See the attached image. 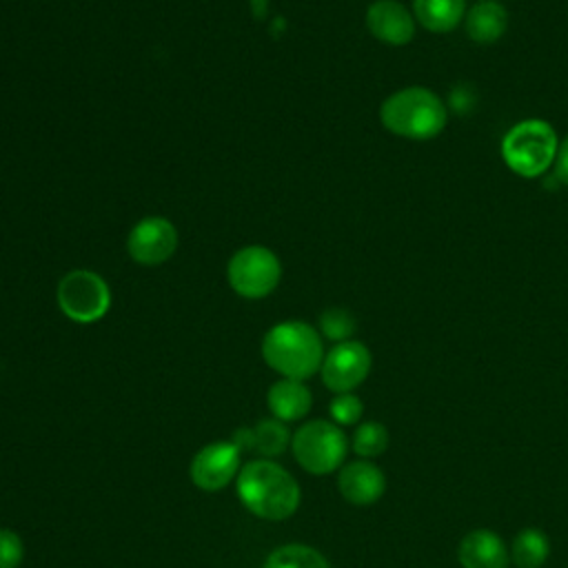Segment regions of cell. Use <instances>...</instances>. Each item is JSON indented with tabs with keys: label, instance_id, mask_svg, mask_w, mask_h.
I'll use <instances>...</instances> for the list:
<instances>
[{
	"label": "cell",
	"instance_id": "1",
	"mask_svg": "<svg viewBox=\"0 0 568 568\" xmlns=\"http://www.w3.org/2000/svg\"><path fill=\"white\" fill-rule=\"evenodd\" d=\"M235 481L240 501L260 519H288L300 506V486L295 477L277 462L264 457L246 462Z\"/></svg>",
	"mask_w": 568,
	"mask_h": 568
},
{
	"label": "cell",
	"instance_id": "2",
	"mask_svg": "<svg viewBox=\"0 0 568 568\" xmlns=\"http://www.w3.org/2000/svg\"><path fill=\"white\" fill-rule=\"evenodd\" d=\"M262 357L282 377L304 382L322 368V337L311 324L286 320L266 331L262 339Z\"/></svg>",
	"mask_w": 568,
	"mask_h": 568
},
{
	"label": "cell",
	"instance_id": "3",
	"mask_svg": "<svg viewBox=\"0 0 568 568\" xmlns=\"http://www.w3.org/2000/svg\"><path fill=\"white\" fill-rule=\"evenodd\" d=\"M379 120L386 131L406 140H433L446 122L444 100L426 87H406L390 93L379 106Z\"/></svg>",
	"mask_w": 568,
	"mask_h": 568
},
{
	"label": "cell",
	"instance_id": "4",
	"mask_svg": "<svg viewBox=\"0 0 568 568\" xmlns=\"http://www.w3.org/2000/svg\"><path fill=\"white\" fill-rule=\"evenodd\" d=\"M557 133L546 120H521L501 140L506 166L521 178L544 175L557 155Z\"/></svg>",
	"mask_w": 568,
	"mask_h": 568
},
{
	"label": "cell",
	"instance_id": "5",
	"mask_svg": "<svg viewBox=\"0 0 568 568\" xmlns=\"http://www.w3.org/2000/svg\"><path fill=\"white\" fill-rule=\"evenodd\" d=\"M297 464L311 475H328L337 470L346 457L348 442L335 422L313 419L302 424L291 439Z\"/></svg>",
	"mask_w": 568,
	"mask_h": 568
},
{
	"label": "cell",
	"instance_id": "6",
	"mask_svg": "<svg viewBox=\"0 0 568 568\" xmlns=\"http://www.w3.org/2000/svg\"><path fill=\"white\" fill-rule=\"evenodd\" d=\"M55 300L69 320L78 324H91L106 315L111 306V291L98 273L75 268L58 282Z\"/></svg>",
	"mask_w": 568,
	"mask_h": 568
},
{
	"label": "cell",
	"instance_id": "7",
	"mask_svg": "<svg viewBox=\"0 0 568 568\" xmlns=\"http://www.w3.org/2000/svg\"><path fill=\"white\" fill-rule=\"evenodd\" d=\"M226 277L237 295L260 300L275 291L282 277V266L271 248L251 244L233 253L226 266Z\"/></svg>",
	"mask_w": 568,
	"mask_h": 568
},
{
	"label": "cell",
	"instance_id": "8",
	"mask_svg": "<svg viewBox=\"0 0 568 568\" xmlns=\"http://www.w3.org/2000/svg\"><path fill=\"white\" fill-rule=\"evenodd\" d=\"M371 351L357 342V339H346L335 344L322 362V382L328 390L337 393H351L355 390L371 373Z\"/></svg>",
	"mask_w": 568,
	"mask_h": 568
},
{
	"label": "cell",
	"instance_id": "9",
	"mask_svg": "<svg viewBox=\"0 0 568 568\" xmlns=\"http://www.w3.org/2000/svg\"><path fill=\"white\" fill-rule=\"evenodd\" d=\"M178 246L175 226L160 215L142 217L129 233L126 251L133 262L144 266H158L166 262Z\"/></svg>",
	"mask_w": 568,
	"mask_h": 568
},
{
	"label": "cell",
	"instance_id": "10",
	"mask_svg": "<svg viewBox=\"0 0 568 568\" xmlns=\"http://www.w3.org/2000/svg\"><path fill=\"white\" fill-rule=\"evenodd\" d=\"M242 450L229 442H211L200 448L191 462V479L197 488L215 493L231 484L240 473Z\"/></svg>",
	"mask_w": 568,
	"mask_h": 568
},
{
	"label": "cell",
	"instance_id": "11",
	"mask_svg": "<svg viewBox=\"0 0 568 568\" xmlns=\"http://www.w3.org/2000/svg\"><path fill=\"white\" fill-rule=\"evenodd\" d=\"M366 29L379 42L402 47L415 36V16L399 0H375L366 9Z\"/></svg>",
	"mask_w": 568,
	"mask_h": 568
},
{
	"label": "cell",
	"instance_id": "12",
	"mask_svg": "<svg viewBox=\"0 0 568 568\" xmlns=\"http://www.w3.org/2000/svg\"><path fill=\"white\" fill-rule=\"evenodd\" d=\"M337 488L342 497L355 506L375 504L386 490V477L379 466L368 459H355L342 466L337 477Z\"/></svg>",
	"mask_w": 568,
	"mask_h": 568
},
{
	"label": "cell",
	"instance_id": "13",
	"mask_svg": "<svg viewBox=\"0 0 568 568\" xmlns=\"http://www.w3.org/2000/svg\"><path fill=\"white\" fill-rule=\"evenodd\" d=\"M457 559L462 568H508L510 550L497 532L477 528L462 537Z\"/></svg>",
	"mask_w": 568,
	"mask_h": 568
},
{
	"label": "cell",
	"instance_id": "14",
	"mask_svg": "<svg viewBox=\"0 0 568 568\" xmlns=\"http://www.w3.org/2000/svg\"><path fill=\"white\" fill-rule=\"evenodd\" d=\"M291 439L293 435L286 422L277 417H268V419H260L255 426L237 428L231 442L240 450H253V453H260L264 459H268V457L282 455L288 448Z\"/></svg>",
	"mask_w": 568,
	"mask_h": 568
},
{
	"label": "cell",
	"instance_id": "15",
	"mask_svg": "<svg viewBox=\"0 0 568 568\" xmlns=\"http://www.w3.org/2000/svg\"><path fill=\"white\" fill-rule=\"evenodd\" d=\"M266 404H268V410L273 413V417H277L282 422H295V419H302L311 410L313 395L304 382L282 377L275 384H271Z\"/></svg>",
	"mask_w": 568,
	"mask_h": 568
},
{
	"label": "cell",
	"instance_id": "16",
	"mask_svg": "<svg viewBox=\"0 0 568 568\" xmlns=\"http://www.w3.org/2000/svg\"><path fill=\"white\" fill-rule=\"evenodd\" d=\"M464 29L473 42L493 44L508 29V13H506L504 4H499L495 0H481L466 11Z\"/></svg>",
	"mask_w": 568,
	"mask_h": 568
},
{
	"label": "cell",
	"instance_id": "17",
	"mask_svg": "<svg viewBox=\"0 0 568 568\" xmlns=\"http://www.w3.org/2000/svg\"><path fill=\"white\" fill-rule=\"evenodd\" d=\"M413 16L426 31L448 33L466 16V0H413Z\"/></svg>",
	"mask_w": 568,
	"mask_h": 568
},
{
	"label": "cell",
	"instance_id": "18",
	"mask_svg": "<svg viewBox=\"0 0 568 568\" xmlns=\"http://www.w3.org/2000/svg\"><path fill=\"white\" fill-rule=\"evenodd\" d=\"M550 555V541L539 528H521L510 546V561L517 568H541Z\"/></svg>",
	"mask_w": 568,
	"mask_h": 568
},
{
	"label": "cell",
	"instance_id": "19",
	"mask_svg": "<svg viewBox=\"0 0 568 568\" xmlns=\"http://www.w3.org/2000/svg\"><path fill=\"white\" fill-rule=\"evenodd\" d=\"M262 568H331V564L306 544H284L266 557Z\"/></svg>",
	"mask_w": 568,
	"mask_h": 568
},
{
	"label": "cell",
	"instance_id": "20",
	"mask_svg": "<svg viewBox=\"0 0 568 568\" xmlns=\"http://www.w3.org/2000/svg\"><path fill=\"white\" fill-rule=\"evenodd\" d=\"M388 430L382 422H364L353 433V450L362 459H371L382 455L388 448Z\"/></svg>",
	"mask_w": 568,
	"mask_h": 568
},
{
	"label": "cell",
	"instance_id": "21",
	"mask_svg": "<svg viewBox=\"0 0 568 568\" xmlns=\"http://www.w3.org/2000/svg\"><path fill=\"white\" fill-rule=\"evenodd\" d=\"M355 317L346 308H326L320 315V331L333 342H346L355 333Z\"/></svg>",
	"mask_w": 568,
	"mask_h": 568
},
{
	"label": "cell",
	"instance_id": "22",
	"mask_svg": "<svg viewBox=\"0 0 568 568\" xmlns=\"http://www.w3.org/2000/svg\"><path fill=\"white\" fill-rule=\"evenodd\" d=\"M328 413H331V417H333V422L337 426H353V424H357L362 419L364 404H362V399L355 393H337L331 399Z\"/></svg>",
	"mask_w": 568,
	"mask_h": 568
},
{
	"label": "cell",
	"instance_id": "23",
	"mask_svg": "<svg viewBox=\"0 0 568 568\" xmlns=\"http://www.w3.org/2000/svg\"><path fill=\"white\" fill-rule=\"evenodd\" d=\"M24 559V544L11 528H0V568H18Z\"/></svg>",
	"mask_w": 568,
	"mask_h": 568
},
{
	"label": "cell",
	"instance_id": "24",
	"mask_svg": "<svg viewBox=\"0 0 568 568\" xmlns=\"http://www.w3.org/2000/svg\"><path fill=\"white\" fill-rule=\"evenodd\" d=\"M555 178L568 186V135L559 142L557 155H555Z\"/></svg>",
	"mask_w": 568,
	"mask_h": 568
}]
</instances>
